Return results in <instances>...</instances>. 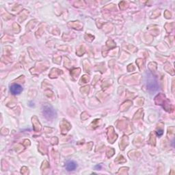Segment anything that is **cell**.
<instances>
[{
    "label": "cell",
    "mask_w": 175,
    "mask_h": 175,
    "mask_svg": "<svg viewBox=\"0 0 175 175\" xmlns=\"http://www.w3.org/2000/svg\"><path fill=\"white\" fill-rule=\"evenodd\" d=\"M10 90H11L12 94L19 95L23 91V88L19 84H13L11 86Z\"/></svg>",
    "instance_id": "3957f363"
},
{
    "label": "cell",
    "mask_w": 175,
    "mask_h": 175,
    "mask_svg": "<svg viewBox=\"0 0 175 175\" xmlns=\"http://www.w3.org/2000/svg\"><path fill=\"white\" fill-rule=\"evenodd\" d=\"M162 134H163V130L162 129H159V130H158L157 131V136H159H159H161V135H162Z\"/></svg>",
    "instance_id": "5b68a950"
},
{
    "label": "cell",
    "mask_w": 175,
    "mask_h": 175,
    "mask_svg": "<svg viewBox=\"0 0 175 175\" xmlns=\"http://www.w3.org/2000/svg\"><path fill=\"white\" fill-rule=\"evenodd\" d=\"M147 87L148 89L151 92H155L158 89V85H157V83L155 79H149L147 82Z\"/></svg>",
    "instance_id": "7a4b0ae2"
},
{
    "label": "cell",
    "mask_w": 175,
    "mask_h": 175,
    "mask_svg": "<svg viewBox=\"0 0 175 175\" xmlns=\"http://www.w3.org/2000/svg\"><path fill=\"white\" fill-rule=\"evenodd\" d=\"M77 165L76 163L74 162H72V161L67 162V164L66 165V168L67 169V170L68 171H72L75 170V169L77 168Z\"/></svg>",
    "instance_id": "277c9868"
},
{
    "label": "cell",
    "mask_w": 175,
    "mask_h": 175,
    "mask_svg": "<svg viewBox=\"0 0 175 175\" xmlns=\"http://www.w3.org/2000/svg\"><path fill=\"white\" fill-rule=\"evenodd\" d=\"M42 113L44 116L49 120L54 119L56 116V113L52 106L48 105H44L42 107Z\"/></svg>",
    "instance_id": "6da1fadb"
}]
</instances>
